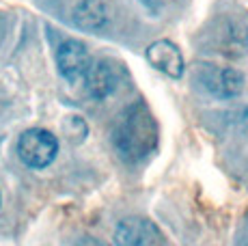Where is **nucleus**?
Instances as JSON below:
<instances>
[{
    "mask_svg": "<svg viewBox=\"0 0 248 246\" xmlns=\"http://www.w3.org/2000/svg\"><path fill=\"white\" fill-rule=\"evenodd\" d=\"M155 140H158V127L149 108L140 102L127 108L114 130V145L119 154L130 162H136L154 151Z\"/></svg>",
    "mask_w": 248,
    "mask_h": 246,
    "instance_id": "1",
    "label": "nucleus"
},
{
    "mask_svg": "<svg viewBox=\"0 0 248 246\" xmlns=\"http://www.w3.org/2000/svg\"><path fill=\"white\" fill-rule=\"evenodd\" d=\"M56 154H59V140L52 132L44 130V127H31L17 140V155L31 169L50 167Z\"/></svg>",
    "mask_w": 248,
    "mask_h": 246,
    "instance_id": "2",
    "label": "nucleus"
},
{
    "mask_svg": "<svg viewBox=\"0 0 248 246\" xmlns=\"http://www.w3.org/2000/svg\"><path fill=\"white\" fill-rule=\"evenodd\" d=\"M91 65H93V61H91L87 46L78 39L63 41L59 46V50H56V67H59V74L67 82H80V80H84Z\"/></svg>",
    "mask_w": 248,
    "mask_h": 246,
    "instance_id": "3",
    "label": "nucleus"
},
{
    "mask_svg": "<svg viewBox=\"0 0 248 246\" xmlns=\"http://www.w3.org/2000/svg\"><path fill=\"white\" fill-rule=\"evenodd\" d=\"M114 244L117 246H164L160 229L151 220L132 216L123 218L114 229Z\"/></svg>",
    "mask_w": 248,
    "mask_h": 246,
    "instance_id": "4",
    "label": "nucleus"
},
{
    "mask_svg": "<svg viewBox=\"0 0 248 246\" xmlns=\"http://www.w3.org/2000/svg\"><path fill=\"white\" fill-rule=\"evenodd\" d=\"M201 80L209 93L214 97L231 99L237 97L244 89V76L233 67H214V65H205Z\"/></svg>",
    "mask_w": 248,
    "mask_h": 246,
    "instance_id": "5",
    "label": "nucleus"
},
{
    "mask_svg": "<svg viewBox=\"0 0 248 246\" xmlns=\"http://www.w3.org/2000/svg\"><path fill=\"white\" fill-rule=\"evenodd\" d=\"M147 61L151 63V67L166 74L169 78H181L184 76L186 63H184V56H181V50L169 39L154 41L147 48Z\"/></svg>",
    "mask_w": 248,
    "mask_h": 246,
    "instance_id": "6",
    "label": "nucleus"
},
{
    "mask_svg": "<svg viewBox=\"0 0 248 246\" xmlns=\"http://www.w3.org/2000/svg\"><path fill=\"white\" fill-rule=\"evenodd\" d=\"M110 20V11H108L104 0H80L71 11V22L76 28L82 31H102Z\"/></svg>",
    "mask_w": 248,
    "mask_h": 246,
    "instance_id": "7",
    "label": "nucleus"
},
{
    "mask_svg": "<svg viewBox=\"0 0 248 246\" xmlns=\"http://www.w3.org/2000/svg\"><path fill=\"white\" fill-rule=\"evenodd\" d=\"M84 87H87L89 95L93 99H106L110 93H114V89H117V74H114V67L108 61L93 63L87 78H84Z\"/></svg>",
    "mask_w": 248,
    "mask_h": 246,
    "instance_id": "8",
    "label": "nucleus"
},
{
    "mask_svg": "<svg viewBox=\"0 0 248 246\" xmlns=\"http://www.w3.org/2000/svg\"><path fill=\"white\" fill-rule=\"evenodd\" d=\"M248 50V28L244 24H229L222 32V52L225 54H244Z\"/></svg>",
    "mask_w": 248,
    "mask_h": 246,
    "instance_id": "9",
    "label": "nucleus"
}]
</instances>
